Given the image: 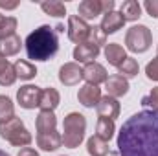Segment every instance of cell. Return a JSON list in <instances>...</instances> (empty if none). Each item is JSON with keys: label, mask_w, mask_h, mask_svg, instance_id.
Instances as JSON below:
<instances>
[{"label": "cell", "mask_w": 158, "mask_h": 156, "mask_svg": "<svg viewBox=\"0 0 158 156\" xmlns=\"http://www.w3.org/2000/svg\"><path fill=\"white\" fill-rule=\"evenodd\" d=\"M140 72V66H138V61L132 59V57H127L121 64L118 66V74L123 76L125 79H131V77H136Z\"/></svg>", "instance_id": "25"}, {"label": "cell", "mask_w": 158, "mask_h": 156, "mask_svg": "<svg viewBox=\"0 0 158 156\" xmlns=\"http://www.w3.org/2000/svg\"><path fill=\"white\" fill-rule=\"evenodd\" d=\"M151 44H153V35H151V30L147 26L138 24V26H132L127 30L125 46L132 53H143L151 48Z\"/></svg>", "instance_id": "5"}, {"label": "cell", "mask_w": 158, "mask_h": 156, "mask_svg": "<svg viewBox=\"0 0 158 156\" xmlns=\"http://www.w3.org/2000/svg\"><path fill=\"white\" fill-rule=\"evenodd\" d=\"M40 92H42V90H40L39 86H35V84H24V86H20L19 92H17V101H19V105H20L22 109L31 110V109L39 107Z\"/></svg>", "instance_id": "6"}, {"label": "cell", "mask_w": 158, "mask_h": 156, "mask_svg": "<svg viewBox=\"0 0 158 156\" xmlns=\"http://www.w3.org/2000/svg\"><path fill=\"white\" fill-rule=\"evenodd\" d=\"M13 68H15L17 77L24 79V81L33 79L35 76H37V68H35V64H31L30 61H24V59H19V61L13 64Z\"/></svg>", "instance_id": "24"}, {"label": "cell", "mask_w": 158, "mask_h": 156, "mask_svg": "<svg viewBox=\"0 0 158 156\" xmlns=\"http://www.w3.org/2000/svg\"><path fill=\"white\" fill-rule=\"evenodd\" d=\"M37 145L42 151H57L63 145V138L57 130L52 132H37Z\"/></svg>", "instance_id": "13"}, {"label": "cell", "mask_w": 158, "mask_h": 156, "mask_svg": "<svg viewBox=\"0 0 158 156\" xmlns=\"http://www.w3.org/2000/svg\"><path fill=\"white\" fill-rule=\"evenodd\" d=\"M11 66H13V64H9V61H7L4 55H0V76H2L4 72H7Z\"/></svg>", "instance_id": "34"}, {"label": "cell", "mask_w": 158, "mask_h": 156, "mask_svg": "<svg viewBox=\"0 0 158 156\" xmlns=\"http://www.w3.org/2000/svg\"><path fill=\"white\" fill-rule=\"evenodd\" d=\"M35 127H37V132H52V130H57V117L53 112L50 110H40L37 119H35Z\"/></svg>", "instance_id": "18"}, {"label": "cell", "mask_w": 158, "mask_h": 156, "mask_svg": "<svg viewBox=\"0 0 158 156\" xmlns=\"http://www.w3.org/2000/svg\"><path fill=\"white\" fill-rule=\"evenodd\" d=\"M85 130H86V119L79 112H70L68 116H64L63 121V145L68 149H76L85 138Z\"/></svg>", "instance_id": "3"}, {"label": "cell", "mask_w": 158, "mask_h": 156, "mask_svg": "<svg viewBox=\"0 0 158 156\" xmlns=\"http://www.w3.org/2000/svg\"><path fill=\"white\" fill-rule=\"evenodd\" d=\"M83 79L86 81V84H99V83H105L109 79V74L105 70L103 64L92 61V63H86L85 68H83Z\"/></svg>", "instance_id": "8"}, {"label": "cell", "mask_w": 158, "mask_h": 156, "mask_svg": "<svg viewBox=\"0 0 158 156\" xmlns=\"http://www.w3.org/2000/svg\"><path fill=\"white\" fill-rule=\"evenodd\" d=\"M143 7L147 9V13L153 17V18H158V0H147L143 4Z\"/></svg>", "instance_id": "32"}, {"label": "cell", "mask_w": 158, "mask_h": 156, "mask_svg": "<svg viewBox=\"0 0 158 156\" xmlns=\"http://www.w3.org/2000/svg\"><path fill=\"white\" fill-rule=\"evenodd\" d=\"M119 156H158V110H142L129 117L118 134Z\"/></svg>", "instance_id": "1"}, {"label": "cell", "mask_w": 158, "mask_h": 156, "mask_svg": "<svg viewBox=\"0 0 158 156\" xmlns=\"http://www.w3.org/2000/svg\"><path fill=\"white\" fill-rule=\"evenodd\" d=\"M98 55H99V48L90 42H83L74 48V59L77 63H92V59H96Z\"/></svg>", "instance_id": "17"}, {"label": "cell", "mask_w": 158, "mask_h": 156, "mask_svg": "<svg viewBox=\"0 0 158 156\" xmlns=\"http://www.w3.org/2000/svg\"><path fill=\"white\" fill-rule=\"evenodd\" d=\"M17 26H19V20L15 17H4L0 20V39H6V37L15 35Z\"/></svg>", "instance_id": "28"}, {"label": "cell", "mask_w": 158, "mask_h": 156, "mask_svg": "<svg viewBox=\"0 0 158 156\" xmlns=\"http://www.w3.org/2000/svg\"><path fill=\"white\" fill-rule=\"evenodd\" d=\"M142 105L149 107L151 110H158V86H155L147 96L142 97Z\"/></svg>", "instance_id": "30"}, {"label": "cell", "mask_w": 158, "mask_h": 156, "mask_svg": "<svg viewBox=\"0 0 158 156\" xmlns=\"http://www.w3.org/2000/svg\"><path fill=\"white\" fill-rule=\"evenodd\" d=\"M79 18L83 20H92L99 15H103V4L101 0H83L77 7Z\"/></svg>", "instance_id": "14"}, {"label": "cell", "mask_w": 158, "mask_h": 156, "mask_svg": "<svg viewBox=\"0 0 158 156\" xmlns=\"http://www.w3.org/2000/svg\"><path fill=\"white\" fill-rule=\"evenodd\" d=\"M0 138L15 147H26L31 143V134L20 117L13 116L9 121L0 123Z\"/></svg>", "instance_id": "4"}, {"label": "cell", "mask_w": 158, "mask_h": 156, "mask_svg": "<svg viewBox=\"0 0 158 156\" xmlns=\"http://www.w3.org/2000/svg\"><path fill=\"white\" fill-rule=\"evenodd\" d=\"M105 57H107L109 64H112V66L118 68L119 64L127 59V53H125V50H123L121 44L110 42V44H107V48H105Z\"/></svg>", "instance_id": "19"}, {"label": "cell", "mask_w": 158, "mask_h": 156, "mask_svg": "<svg viewBox=\"0 0 158 156\" xmlns=\"http://www.w3.org/2000/svg\"><path fill=\"white\" fill-rule=\"evenodd\" d=\"M22 48V40L20 37L15 33L11 37H6V39H0V55L4 57H11V55H17Z\"/></svg>", "instance_id": "20"}, {"label": "cell", "mask_w": 158, "mask_h": 156, "mask_svg": "<svg viewBox=\"0 0 158 156\" xmlns=\"http://www.w3.org/2000/svg\"><path fill=\"white\" fill-rule=\"evenodd\" d=\"M116 132V125H114V119H109V117H99L98 119V125H96V136H99L101 140H105L107 143L112 140Z\"/></svg>", "instance_id": "21"}, {"label": "cell", "mask_w": 158, "mask_h": 156, "mask_svg": "<svg viewBox=\"0 0 158 156\" xmlns=\"http://www.w3.org/2000/svg\"><path fill=\"white\" fill-rule=\"evenodd\" d=\"M83 79V68H79L77 63H66L59 70V81L64 86H74Z\"/></svg>", "instance_id": "10"}, {"label": "cell", "mask_w": 158, "mask_h": 156, "mask_svg": "<svg viewBox=\"0 0 158 156\" xmlns=\"http://www.w3.org/2000/svg\"><path fill=\"white\" fill-rule=\"evenodd\" d=\"M96 110H98L99 117L116 119V117L119 116V110H121V107H119V103H118V99H116V97H110V96H103V97L99 99V103H98Z\"/></svg>", "instance_id": "11"}, {"label": "cell", "mask_w": 158, "mask_h": 156, "mask_svg": "<svg viewBox=\"0 0 158 156\" xmlns=\"http://www.w3.org/2000/svg\"><path fill=\"white\" fill-rule=\"evenodd\" d=\"M145 76L151 81H158V57H155L147 66H145Z\"/></svg>", "instance_id": "31"}, {"label": "cell", "mask_w": 158, "mask_h": 156, "mask_svg": "<svg viewBox=\"0 0 158 156\" xmlns=\"http://www.w3.org/2000/svg\"><path fill=\"white\" fill-rule=\"evenodd\" d=\"M86 151L90 156H107L109 154V143L101 140L99 136H92L86 142Z\"/></svg>", "instance_id": "22"}, {"label": "cell", "mask_w": 158, "mask_h": 156, "mask_svg": "<svg viewBox=\"0 0 158 156\" xmlns=\"http://www.w3.org/2000/svg\"><path fill=\"white\" fill-rule=\"evenodd\" d=\"M86 42H90V44L101 48V46L107 44V35H105V31H103L99 26H90V33H88Z\"/></svg>", "instance_id": "29"}, {"label": "cell", "mask_w": 158, "mask_h": 156, "mask_svg": "<svg viewBox=\"0 0 158 156\" xmlns=\"http://www.w3.org/2000/svg\"><path fill=\"white\" fill-rule=\"evenodd\" d=\"M2 18H4V17H2V13H0V20H2Z\"/></svg>", "instance_id": "38"}, {"label": "cell", "mask_w": 158, "mask_h": 156, "mask_svg": "<svg viewBox=\"0 0 158 156\" xmlns=\"http://www.w3.org/2000/svg\"><path fill=\"white\" fill-rule=\"evenodd\" d=\"M105 88H107V96H110V97H121V96H125L127 92H129V81L123 77V76H110V77L105 81Z\"/></svg>", "instance_id": "12"}, {"label": "cell", "mask_w": 158, "mask_h": 156, "mask_svg": "<svg viewBox=\"0 0 158 156\" xmlns=\"http://www.w3.org/2000/svg\"><path fill=\"white\" fill-rule=\"evenodd\" d=\"M15 116V105L7 96H0V123L9 121Z\"/></svg>", "instance_id": "27"}, {"label": "cell", "mask_w": 158, "mask_h": 156, "mask_svg": "<svg viewBox=\"0 0 158 156\" xmlns=\"http://www.w3.org/2000/svg\"><path fill=\"white\" fill-rule=\"evenodd\" d=\"M24 46H26V53H28L30 59H33V61H48L57 53L59 39H57L55 30L44 24V26H39L35 31H31L26 37Z\"/></svg>", "instance_id": "2"}, {"label": "cell", "mask_w": 158, "mask_h": 156, "mask_svg": "<svg viewBox=\"0 0 158 156\" xmlns=\"http://www.w3.org/2000/svg\"><path fill=\"white\" fill-rule=\"evenodd\" d=\"M119 13L123 15L125 22H127V20H138V18L142 17V6H140L136 0H125V2L121 4Z\"/></svg>", "instance_id": "23"}, {"label": "cell", "mask_w": 158, "mask_h": 156, "mask_svg": "<svg viewBox=\"0 0 158 156\" xmlns=\"http://www.w3.org/2000/svg\"><path fill=\"white\" fill-rule=\"evenodd\" d=\"M101 97H103V96H101V88L96 86V84H85V86L79 88V92H77L79 103H81L83 107H86V109L98 107V103H99Z\"/></svg>", "instance_id": "9"}, {"label": "cell", "mask_w": 158, "mask_h": 156, "mask_svg": "<svg viewBox=\"0 0 158 156\" xmlns=\"http://www.w3.org/2000/svg\"><path fill=\"white\" fill-rule=\"evenodd\" d=\"M17 156H39V153H37L33 147H22Z\"/></svg>", "instance_id": "33"}, {"label": "cell", "mask_w": 158, "mask_h": 156, "mask_svg": "<svg viewBox=\"0 0 158 156\" xmlns=\"http://www.w3.org/2000/svg\"><path fill=\"white\" fill-rule=\"evenodd\" d=\"M0 156H9V154H7L6 151H2V149H0Z\"/></svg>", "instance_id": "37"}, {"label": "cell", "mask_w": 158, "mask_h": 156, "mask_svg": "<svg viewBox=\"0 0 158 156\" xmlns=\"http://www.w3.org/2000/svg\"><path fill=\"white\" fill-rule=\"evenodd\" d=\"M63 31H64V26L63 24H57L55 26V33H63Z\"/></svg>", "instance_id": "36"}, {"label": "cell", "mask_w": 158, "mask_h": 156, "mask_svg": "<svg viewBox=\"0 0 158 156\" xmlns=\"http://www.w3.org/2000/svg\"><path fill=\"white\" fill-rule=\"evenodd\" d=\"M59 103H61V96H59V92H57L55 88L48 86V88H44V90L40 92V103H39L40 110H50V112H53V110L59 107Z\"/></svg>", "instance_id": "16"}, {"label": "cell", "mask_w": 158, "mask_h": 156, "mask_svg": "<svg viewBox=\"0 0 158 156\" xmlns=\"http://www.w3.org/2000/svg\"><path fill=\"white\" fill-rule=\"evenodd\" d=\"M0 7H4V9H15V7H19V2H2L0 0Z\"/></svg>", "instance_id": "35"}, {"label": "cell", "mask_w": 158, "mask_h": 156, "mask_svg": "<svg viewBox=\"0 0 158 156\" xmlns=\"http://www.w3.org/2000/svg\"><path fill=\"white\" fill-rule=\"evenodd\" d=\"M90 33V26L86 24V20L79 18V15H70L68 17V39L72 42L83 44L88 39Z\"/></svg>", "instance_id": "7"}, {"label": "cell", "mask_w": 158, "mask_h": 156, "mask_svg": "<svg viewBox=\"0 0 158 156\" xmlns=\"http://www.w3.org/2000/svg\"><path fill=\"white\" fill-rule=\"evenodd\" d=\"M123 24H125L123 15L119 11H110V13L103 15V20H101L99 28L105 31V35H110V33H116L118 30H121Z\"/></svg>", "instance_id": "15"}, {"label": "cell", "mask_w": 158, "mask_h": 156, "mask_svg": "<svg viewBox=\"0 0 158 156\" xmlns=\"http://www.w3.org/2000/svg\"><path fill=\"white\" fill-rule=\"evenodd\" d=\"M42 11L50 17H64L66 15V6L63 2H57V0H50V2H42L40 4Z\"/></svg>", "instance_id": "26"}]
</instances>
